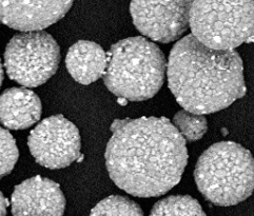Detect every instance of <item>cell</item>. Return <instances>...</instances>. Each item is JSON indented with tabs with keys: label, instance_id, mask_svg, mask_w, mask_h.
I'll list each match as a JSON object with an SVG mask.
<instances>
[{
	"label": "cell",
	"instance_id": "cell-1",
	"mask_svg": "<svg viewBox=\"0 0 254 216\" xmlns=\"http://www.w3.org/2000/svg\"><path fill=\"white\" fill-rule=\"evenodd\" d=\"M106 149L110 178L137 197L164 195L182 179L186 140L166 117L115 119Z\"/></svg>",
	"mask_w": 254,
	"mask_h": 216
},
{
	"label": "cell",
	"instance_id": "cell-2",
	"mask_svg": "<svg viewBox=\"0 0 254 216\" xmlns=\"http://www.w3.org/2000/svg\"><path fill=\"white\" fill-rule=\"evenodd\" d=\"M167 74L177 103L194 114L224 110L247 92L240 54L211 49L193 34L172 48Z\"/></svg>",
	"mask_w": 254,
	"mask_h": 216
},
{
	"label": "cell",
	"instance_id": "cell-3",
	"mask_svg": "<svg viewBox=\"0 0 254 216\" xmlns=\"http://www.w3.org/2000/svg\"><path fill=\"white\" fill-rule=\"evenodd\" d=\"M166 69L165 55L155 44L145 37H129L110 49L104 80L118 98L148 101L163 87Z\"/></svg>",
	"mask_w": 254,
	"mask_h": 216
},
{
	"label": "cell",
	"instance_id": "cell-4",
	"mask_svg": "<svg viewBox=\"0 0 254 216\" xmlns=\"http://www.w3.org/2000/svg\"><path fill=\"white\" fill-rule=\"evenodd\" d=\"M197 189L211 204L238 205L254 191V157L234 141H221L200 155L194 170Z\"/></svg>",
	"mask_w": 254,
	"mask_h": 216
},
{
	"label": "cell",
	"instance_id": "cell-5",
	"mask_svg": "<svg viewBox=\"0 0 254 216\" xmlns=\"http://www.w3.org/2000/svg\"><path fill=\"white\" fill-rule=\"evenodd\" d=\"M190 28L214 50L232 51L254 43V0H194Z\"/></svg>",
	"mask_w": 254,
	"mask_h": 216
},
{
	"label": "cell",
	"instance_id": "cell-6",
	"mask_svg": "<svg viewBox=\"0 0 254 216\" xmlns=\"http://www.w3.org/2000/svg\"><path fill=\"white\" fill-rule=\"evenodd\" d=\"M61 61L57 41L44 31L22 32L6 45L4 68L12 80L25 88H36L56 73Z\"/></svg>",
	"mask_w": 254,
	"mask_h": 216
},
{
	"label": "cell",
	"instance_id": "cell-7",
	"mask_svg": "<svg viewBox=\"0 0 254 216\" xmlns=\"http://www.w3.org/2000/svg\"><path fill=\"white\" fill-rule=\"evenodd\" d=\"M30 152L48 169H63L80 157L81 140L75 124L63 115H53L32 130L28 138Z\"/></svg>",
	"mask_w": 254,
	"mask_h": 216
},
{
	"label": "cell",
	"instance_id": "cell-8",
	"mask_svg": "<svg viewBox=\"0 0 254 216\" xmlns=\"http://www.w3.org/2000/svg\"><path fill=\"white\" fill-rule=\"evenodd\" d=\"M194 0H131L133 23L142 35L158 43L179 39L190 27Z\"/></svg>",
	"mask_w": 254,
	"mask_h": 216
},
{
	"label": "cell",
	"instance_id": "cell-9",
	"mask_svg": "<svg viewBox=\"0 0 254 216\" xmlns=\"http://www.w3.org/2000/svg\"><path fill=\"white\" fill-rule=\"evenodd\" d=\"M74 0H0V22L21 32L42 31L64 18Z\"/></svg>",
	"mask_w": 254,
	"mask_h": 216
},
{
	"label": "cell",
	"instance_id": "cell-10",
	"mask_svg": "<svg viewBox=\"0 0 254 216\" xmlns=\"http://www.w3.org/2000/svg\"><path fill=\"white\" fill-rule=\"evenodd\" d=\"M11 209L13 216H64L65 197L57 182L37 175L15 187Z\"/></svg>",
	"mask_w": 254,
	"mask_h": 216
},
{
	"label": "cell",
	"instance_id": "cell-11",
	"mask_svg": "<svg viewBox=\"0 0 254 216\" xmlns=\"http://www.w3.org/2000/svg\"><path fill=\"white\" fill-rule=\"evenodd\" d=\"M41 112L40 98L28 88H11L0 95V123L7 129H28L40 119Z\"/></svg>",
	"mask_w": 254,
	"mask_h": 216
},
{
	"label": "cell",
	"instance_id": "cell-12",
	"mask_svg": "<svg viewBox=\"0 0 254 216\" xmlns=\"http://www.w3.org/2000/svg\"><path fill=\"white\" fill-rule=\"evenodd\" d=\"M65 65L76 81L81 85H91L105 75L108 55L96 43L79 40L67 52Z\"/></svg>",
	"mask_w": 254,
	"mask_h": 216
},
{
	"label": "cell",
	"instance_id": "cell-13",
	"mask_svg": "<svg viewBox=\"0 0 254 216\" xmlns=\"http://www.w3.org/2000/svg\"><path fill=\"white\" fill-rule=\"evenodd\" d=\"M149 216H207L199 203L189 195H172L158 201Z\"/></svg>",
	"mask_w": 254,
	"mask_h": 216
},
{
	"label": "cell",
	"instance_id": "cell-14",
	"mask_svg": "<svg viewBox=\"0 0 254 216\" xmlns=\"http://www.w3.org/2000/svg\"><path fill=\"white\" fill-rule=\"evenodd\" d=\"M89 216H143L141 208L132 199L112 195L99 202Z\"/></svg>",
	"mask_w": 254,
	"mask_h": 216
},
{
	"label": "cell",
	"instance_id": "cell-15",
	"mask_svg": "<svg viewBox=\"0 0 254 216\" xmlns=\"http://www.w3.org/2000/svg\"><path fill=\"white\" fill-rule=\"evenodd\" d=\"M174 127L186 141L193 143L206 134L208 122L204 115L194 114L187 110L179 111L173 117Z\"/></svg>",
	"mask_w": 254,
	"mask_h": 216
},
{
	"label": "cell",
	"instance_id": "cell-16",
	"mask_svg": "<svg viewBox=\"0 0 254 216\" xmlns=\"http://www.w3.org/2000/svg\"><path fill=\"white\" fill-rule=\"evenodd\" d=\"M18 157L16 140L10 132L0 127V179L13 171Z\"/></svg>",
	"mask_w": 254,
	"mask_h": 216
},
{
	"label": "cell",
	"instance_id": "cell-17",
	"mask_svg": "<svg viewBox=\"0 0 254 216\" xmlns=\"http://www.w3.org/2000/svg\"><path fill=\"white\" fill-rule=\"evenodd\" d=\"M8 207L7 199L0 192V216H6V209Z\"/></svg>",
	"mask_w": 254,
	"mask_h": 216
},
{
	"label": "cell",
	"instance_id": "cell-18",
	"mask_svg": "<svg viewBox=\"0 0 254 216\" xmlns=\"http://www.w3.org/2000/svg\"><path fill=\"white\" fill-rule=\"evenodd\" d=\"M3 81V65L1 63V60H0V87L2 85Z\"/></svg>",
	"mask_w": 254,
	"mask_h": 216
}]
</instances>
